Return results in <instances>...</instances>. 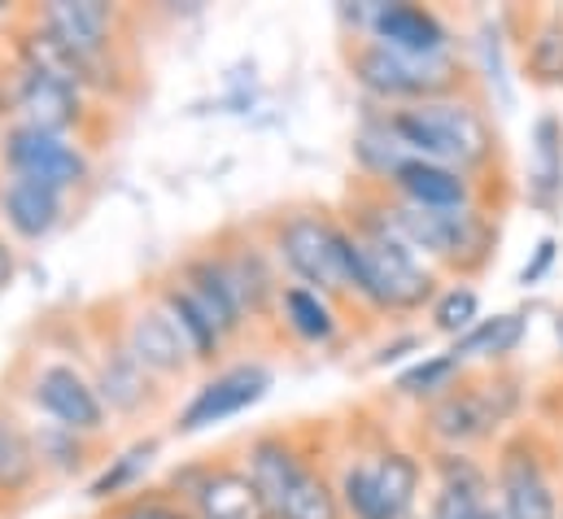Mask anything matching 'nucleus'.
I'll return each instance as SVG.
<instances>
[{
	"label": "nucleus",
	"mask_w": 563,
	"mask_h": 519,
	"mask_svg": "<svg viewBox=\"0 0 563 519\" xmlns=\"http://www.w3.org/2000/svg\"><path fill=\"white\" fill-rule=\"evenodd\" d=\"M385 123L402 148H416L423 162H441L454 170L481 166L494 148L485 119L467 101H423L411 110H394Z\"/></svg>",
	"instance_id": "nucleus-1"
},
{
	"label": "nucleus",
	"mask_w": 563,
	"mask_h": 519,
	"mask_svg": "<svg viewBox=\"0 0 563 519\" xmlns=\"http://www.w3.org/2000/svg\"><path fill=\"white\" fill-rule=\"evenodd\" d=\"M350 266H354V292L380 310H416L432 297V275L394 236L354 232L350 236Z\"/></svg>",
	"instance_id": "nucleus-2"
},
{
	"label": "nucleus",
	"mask_w": 563,
	"mask_h": 519,
	"mask_svg": "<svg viewBox=\"0 0 563 519\" xmlns=\"http://www.w3.org/2000/svg\"><path fill=\"white\" fill-rule=\"evenodd\" d=\"M280 258L301 279V288H314L323 297H345L354 292V266H350V232L328 223L323 214H292L284 219Z\"/></svg>",
	"instance_id": "nucleus-3"
},
{
	"label": "nucleus",
	"mask_w": 563,
	"mask_h": 519,
	"mask_svg": "<svg viewBox=\"0 0 563 519\" xmlns=\"http://www.w3.org/2000/svg\"><path fill=\"white\" fill-rule=\"evenodd\" d=\"M354 79L380 101H441L454 88V75L441 57H402L385 44H372L354 57Z\"/></svg>",
	"instance_id": "nucleus-4"
},
{
	"label": "nucleus",
	"mask_w": 563,
	"mask_h": 519,
	"mask_svg": "<svg viewBox=\"0 0 563 519\" xmlns=\"http://www.w3.org/2000/svg\"><path fill=\"white\" fill-rule=\"evenodd\" d=\"M0 157L9 162L13 175H26V179H44L53 188H75L88 179V162L75 144H66L62 135H48V131H35V128H13L4 131L0 140Z\"/></svg>",
	"instance_id": "nucleus-5"
},
{
	"label": "nucleus",
	"mask_w": 563,
	"mask_h": 519,
	"mask_svg": "<svg viewBox=\"0 0 563 519\" xmlns=\"http://www.w3.org/2000/svg\"><path fill=\"white\" fill-rule=\"evenodd\" d=\"M516 406V393L511 385H481V389H463V393H445L428 423L441 441H472V437H485L494 432Z\"/></svg>",
	"instance_id": "nucleus-6"
},
{
	"label": "nucleus",
	"mask_w": 563,
	"mask_h": 519,
	"mask_svg": "<svg viewBox=\"0 0 563 519\" xmlns=\"http://www.w3.org/2000/svg\"><path fill=\"white\" fill-rule=\"evenodd\" d=\"M267 389H272V376H267L263 367H232V372L214 376L206 389L184 406L179 432H201V428H210V423H223V419L250 410L254 401H263Z\"/></svg>",
	"instance_id": "nucleus-7"
},
{
	"label": "nucleus",
	"mask_w": 563,
	"mask_h": 519,
	"mask_svg": "<svg viewBox=\"0 0 563 519\" xmlns=\"http://www.w3.org/2000/svg\"><path fill=\"white\" fill-rule=\"evenodd\" d=\"M35 406L70 432H97L106 423V401L75 367H44L35 380Z\"/></svg>",
	"instance_id": "nucleus-8"
},
{
	"label": "nucleus",
	"mask_w": 563,
	"mask_h": 519,
	"mask_svg": "<svg viewBox=\"0 0 563 519\" xmlns=\"http://www.w3.org/2000/svg\"><path fill=\"white\" fill-rule=\"evenodd\" d=\"M188 494H192L197 519H276L263 489L250 481V472H236V467L201 472Z\"/></svg>",
	"instance_id": "nucleus-9"
},
{
	"label": "nucleus",
	"mask_w": 563,
	"mask_h": 519,
	"mask_svg": "<svg viewBox=\"0 0 563 519\" xmlns=\"http://www.w3.org/2000/svg\"><path fill=\"white\" fill-rule=\"evenodd\" d=\"M40 31L75 48L79 57H101L114 31V9L101 0H53L40 13Z\"/></svg>",
	"instance_id": "nucleus-10"
},
{
	"label": "nucleus",
	"mask_w": 563,
	"mask_h": 519,
	"mask_svg": "<svg viewBox=\"0 0 563 519\" xmlns=\"http://www.w3.org/2000/svg\"><path fill=\"white\" fill-rule=\"evenodd\" d=\"M498 489H503V519H555V494L542 476L529 445H507L498 463Z\"/></svg>",
	"instance_id": "nucleus-11"
},
{
	"label": "nucleus",
	"mask_w": 563,
	"mask_h": 519,
	"mask_svg": "<svg viewBox=\"0 0 563 519\" xmlns=\"http://www.w3.org/2000/svg\"><path fill=\"white\" fill-rule=\"evenodd\" d=\"M128 350L132 358L141 363L144 372H157V376H175L192 363V350L184 341V332L175 328V319L157 306V310H141L128 328Z\"/></svg>",
	"instance_id": "nucleus-12"
},
{
	"label": "nucleus",
	"mask_w": 563,
	"mask_h": 519,
	"mask_svg": "<svg viewBox=\"0 0 563 519\" xmlns=\"http://www.w3.org/2000/svg\"><path fill=\"white\" fill-rule=\"evenodd\" d=\"M372 31L385 48H394L402 57H441V48H445V26L420 4L372 9Z\"/></svg>",
	"instance_id": "nucleus-13"
},
{
	"label": "nucleus",
	"mask_w": 563,
	"mask_h": 519,
	"mask_svg": "<svg viewBox=\"0 0 563 519\" xmlns=\"http://www.w3.org/2000/svg\"><path fill=\"white\" fill-rule=\"evenodd\" d=\"M0 210H4V223L22 236V241H40L57 228L62 219V188L44 184V179H26V175H13L4 188H0Z\"/></svg>",
	"instance_id": "nucleus-14"
},
{
	"label": "nucleus",
	"mask_w": 563,
	"mask_h": 519,
	"mask_svg": "<svg viewBox=\"0 0 563 519\" xmlns=\"http://www.w3.org/2000/svg\"><path fill=\"white\" fill-rule=\"evenodd\" d=\"M394 184L407 197V206H416V210H467V197H472L463 170L423 162V157H407L394 170Z\"/></svg>",
	"instance_id": "nucleus-15"
},
{
	"label": "nucleus",
	"mask_w": 563,
	"mask_h": 519,
	"mask_svg": "<svg viewBox=\"0 0 563 519\" xmlns=\"http://www.w3.org/2000/svg\"><path fill=\"white\" fill-rule=\"evenodd\" d=\"M18 110H22L26 128L62 135L66 128L79 123V88H70V84H62V79H48V75L22 66V97H18Z\"/></svg>",
	"instance_id": "nucleus-16"
},
{
	"label": "nucleus",
	"mask_w": 563,
	"mask_h": 519,
	"mask_svg": "<svg viewBox=\"0 0 563 519\" xmlns=\"http://www.w3.org/2000/svg\"><path fill=\"white\" fill-rule=\"evenodd\" d=\"M179 284H184V288L197 297V306H201V310L214 319V328H219L223 336L241 332L245 310H241V297H236V288H232V279H228V270H223V262H219V258L188 262Z\"/></svg>",
	"instance_id": "nucleus-17"
},
{
	"label": "nucleus",
	"mask_w": 563,
	"mask_h": 519,
	"mask_svg": "<svg viewBox=\"0 0 563 519\" xmlns=\"http://www.w3.org/2000/svg\"><path fill=\"white\" fill-rule=\"evenodd\" d=\"M301 463H306V459H301L284 437H263V441L250 450V481L263 489L272 516H276V507H280L284 489L292 485V476L301 472Z\"/></svg>",
	"instance_id": "nucleus-18"
},
{
	"label": "nucleus",
	"mask_w": 563,
	"mask_h": 519,
	"mask_svg": "<svg viewBox=\"0 0 563 519\" xmlns=\"http://www.w3.org/2000/svg\"><path fill=\"white\" fill-rule=\"evenodd\" d=\"M162 310L175 319V328L184 332V341H188V350H192V358H214L219 350H223V332L214 328V319L197 306V297L184 288V284H170L166 292H162Z\"/></svg>",
	"instance_id": "nucleus-19"
},
{
	"label": "nucleus",
	"mask_w": 563,
	"mask_h": 519,
	"mask_svg": "<svg viewBox=\"0 0 563 519\" xmlns=\"http://www.w3.org/2000/svg\"><path fill=\"white\" fill-rule=\"evenodd\" d=\"M529 188L538 206H555L563 192V131L555 119H538L533 128V166Z\"/></svg>",
	"instance_id": "nucleus-20"
},
{
	"label": "nucleus",
	"mask_w": 563,
	"mask_h": 519,
	"mask_svg": "<svg viewBox=\"0 0 563 519\" xmlns=\"http://www.w3.org/2000/svg\"><path fill=\"white\" fill-rule=\"evenodd\" d=\"M276 519H341V494L310 463H301V472L284 489Z\"/></svg>",
	"instance_id": "nucleus-21"
},
{
	"label": "nucleus",
	"mask_w": 563,
	"mask_h": 519,
	"mask_svg": "<svg viewBox=\"0 0 563 519\" xmlns=\"http://www.w3.org/2000/svg\"><path fill=\"white\" fill-rule=\"evenodd\" d=\"M280 301H284L288 328H292L301 341H332V336H336V314H332V306H328L323 292L292 284V288L280 292Z\"/></svg>",
	"instance_id": "nucleus-22"
},
{
	"label": "nucleus",
	"mask_w": 563,
	"mask_h": 519,
	"mask_svg": "<svg viewBox=\"0 0 563 519\" xmlns=\"http://www.w3.org/2000/svg\"><path fill=\"white\" fill-rule=\"evenodd\" d=\"M520 336H525V319H520V314L476 319V328L463 332L450 354H454L459 363H463V358H503V354H511V350L520 345Z\"/></svg>",
	"instance_id": "nucleus-23"
},
{
	"label": "nucleus",
	"mask_w": 563,
	"mask_h": 519,
	"mask_svg": "<svg viewBox=\"0 0 563 519\" xmlns=\"http://www.w3.org/2000/svg\"><path fill=\"white\" fill-rule=\"evenodd\" d=\"M372 472H376V489L385 498L389 519H407L416 489H420V463L411 454H385L380 463H372Z\"/></svg>",
	"instance_id": "nucleus-24"
},
{
	"label": "nucleus",
	"mask_w": 563,
	"mask_h": 519,
	"mask_svg": "<svg viewBox=\"0 0 563 519\" xmlns=\"http://www.w3.org/2000/svg\"><path fill=\"white\" fill-rule=\"evenodd\" d=\"M219 262H223L232 288H236V297H241L245 319H250V314H263V306L276 297V279H272L267 262L258 258L254 250H250V254H236V258H219Z\"/></svg>",
	"instance_id": "nucleus-25"
},
{
	"label": "nucleus",
	"mask_w": 563,
	"mask_h": 519,
	"mask_svg": "<svg viewBox=\"0 0 563 519\" xmlns=\"http://www.w3.org/2000/svg\"><path fill=\"white\" fill-rule=\"evenodd\" d=\"M35 467H40L35 445H31L9 419H0V489H4V494L26 489L31 476H35Z\"/></svg>",
	"instance_id": "nucleus-26"
},
{
	"label": "nucleus",
	"mask_w": 563,
	"mask_h": 519,
	"mask_svg": "<svg viewBox=\"0 0 563 519\" xmlns=\"http://www.w3.org/2000/svg\"><path fill=\"white\" fill-rule=\"evenodd\" d=\"M153 454H157V441H136L128 454H119L97 481H92V489H88V498H97V503H106V498H119L123 489H132L136 481L144 476V467L153 463Z\"/></svg>",
	"instance_id": "nucleus-27"
},
{
	"label": "nucleus",
	"mask_w": 563,
	"mask_h": 519,
	"mask_svg": "<svg viewBox=\"0 0 563 519\" xmlns=\"http://www.w3.org/2000/svg\"><path fill=\"white\" fill-rule=\"evenodd\" d=\"M144 367L132 358V350L114 354V363H106V376H101V397H110V406H123V410H136L144 401Z\"/></svg>",
	"instance_id": "nucleus-28"
},
{
	"label": "nucleus",
	"mask_w": 563,
	"mask_h": 519,
	"mask_svg": "<svg viewBox=\"0 0 563 519\" xmlns=\"http://www.w3.org/2000/svg\"><path fill=\"white\" fill-rule=\"evenodd\" d=\"M341 507L354 519H389L385 498H380V489H376L372 463H358V467H350V472L341 476Z\"/></svg>",
	"instance_id": "nucleus-29"
},
{
	"label": "nucleus",
	"mask_w": 563,
	"mask_h": 519,
	"mask_svg": "<svg viewBox=\"0 0 563 519\" xmlns=\"http://www.w3.org/2000/svg\"><path fill=\"white\" fill-rule=\"evenodd\" d=\"M529 75L538 84H563V22H547L529 48Z\"/></svg>",
	"instance_id": "nucleus-30"
},
{
	"label": "nucleus",
	"mask_w": 563,
	"mask_h": 519,
	"mask_svg": "<svg viewBox=\"0 0 563 519\" xmlns=\"http://www.w3.org/2000/svg\"><path fill=\"white\" fill-rule=\"evenodd\" d=\"M459 372V358L454 354H441V358H428L420 367H411L402 380H398V389L407 393V397H432V393L450 389V376Z\"/></svg>",
	"instance_id": "nucleus-31"
},
{
	"label": "nucleus",
	"mask_w": 563,
	"mask_h": 519,
	"mask_svg": "<svg viewBox=\"0 0 563 519\" xmlns=\"http://www.w3.org/2000/svg\"><path fill=\"white\" fill-rule=\"evenodd\" d=\"M476 310H481V301H476L472 288H450V292L437 301L432 319H437L441 332H459V336H463V332L476 328Z\"/></svg>",
	"instance_id": "nucleus-32"
},
{
	"label": "nucleus",
	"mask_w": 563,
	"mask_h": 519,
	"mask_svg": "<svg viewBox=\"0 0 563 519\" xmlns=\"http://www.w3.org/2000/svg\"><path fill=\"white\" fill-rule=\"evenodd\" d=\"M428 519H485V503L472 489H454L441 485V494L432 498V516Z\"/></svg>",
	"instance_id": "nucleus-33"
},
{
	"label": "nucleus",
	"mask_w": 563,
	"mask_h": 519,
	"mask_svg": "<svg viewBox=\"0 0 563 519\" xmlns=\"http://www.w3.org/2000/svg\"><path fill=\"white\" fill-rule=\"evenodd\" d=\"M44 454H57L53 463L62 467V472H70V467H79V459H84V445H79V432H70V428H48L40 441H35V459H44Z\"/></svg>",
	"instance_id": "nucleus-34"
},
{
	"label": "nucleus",
	"mask_w": 563,
	"mask_h": 519,
	"mask_svg": "<svg viewBox=\"0 0 563 519\" xmlns=\"http://www.w3.org/2000/svg\"><path fill=\"white\" fill-rule=\"evenodd\" d=\"M119 519H197V511H188V507H179V503H170V498L148 494V498H136L132 507H123Z\"/></svg>",
	"instance_id": "nucleus-35"
},
{
	"label": "nucleus",
	"mask_w": 563,
	"mask_h": 519,
	"mask_svg": "<svg viewBox=\"0 0 563 519\" xmlns=\"http://www.w3.org/2000/svg\"><path fill=\"white\" fill-rule=\"evenodd\" d=\"M441 476H445V485H454V489H472V494H481L485 489V476L472 467V459H463V454H441Z\"/></svg>",
	"instance_id": "nucleus-36"
},
{
	"label": "nucleus",
	"mask_w": 563,
	"mask_h": 519,
	"mask_svg": "<svg viewBox=\"0 0 563 519\" xmlns=\"http://www.w3.org/2000/svg\"><path fill=\"white\" fill-rule=\"evenodd\" d=\"M551 258H555V245H551V241H542L538 258H533L529 266H525V270H520V284H538V279L547 275V266H551Z\"/></svg>",
	"instance_id": "nucleus-37"
},
{
	"label": "nucleus",
	"mask_w": 563,
	"mask_h": 519,
	"mask_svg": "<svg viewBox=\"0 0 563 519\" xmlns=\"http://www.w3.org/2000/svg\"><path fill=\"white\" fill-rule=\"evenodd\" d=\"M13 270H18V262H13V250L0 241V288H9V284H13Z\"/></svg>",
	"instance_id": "nucleus-38"
},
{
	"label": "nucleus",
	"mask_w": 563,
	"mask_h": 519,
	"mask_svg": "<svg viewBox=\"0 0 563 519\" xmlns=\"http://www.w3.org/2000/svg\"><path fill=\"white\" fill-rule=\"evenodd\" d=\"M485 519H503V511H494V507H485Z\"/></svg>",
	"instance_id": "nucleus-39"
},
{
	"label": "nucleus",
	"mask_w": 563,
	"mask_h": 519,
	"mask_svg": "<svg viewBox=\"0 0 563 519\" xmlns=\"http://www.w3.org/2000/svg\"><path fill=\"white\" fill-rule=\"evenodd\" d=\"M560 341H563V323H560Z\"/></svg>",
	"instance_id": "nucleus-40"
}]
</instances>
